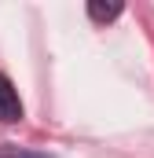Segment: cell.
Listing matches in <instances>:
<instances>
[{
    "label": "cell",
    "instance_id": "cell-1",
    "mask_svg": "<svg viewBox=\"0 0 154 158\" xmlns=\"http://www.w3.org/2000/svg\"><path fill=\"white\" fill-rule=\"evenodd\" d=\"M0 121H22V99L4 74H0Z\"/></svg>",
    "mask_w": 154,
    "mask_h": 158
},
{
    "label": "cell",
    "instance_id": "cell-2",
    "mask_svg": "<svg viewBox=\"0 0 154 158\" xmlns=\"http://www.w3.org/2000/svg\"><path fill=\"white\" fill-rule=\"evenodd\" d=\"M88 15H92V19H95V22H114L117 15H121V4H103V0H92V4H88Z\"/></svg>",
    "mask_w": 154,
    "mask_h": 158
},
{
    "label": "cell",
    "instance_id": "cell-3",
    "mask_svg": "<svg viewBox=\"0 0 154 158\" xmlns=\"http://www.w3.org/2000/svg\"><path fill=\"white\" fill-rule=\"evenodd\" d=\"M0 158H51V155L33 151V147H0Z\"/></svg>",
    "mask_w": 154,
    "mask_h": 158
}]
</instances>
